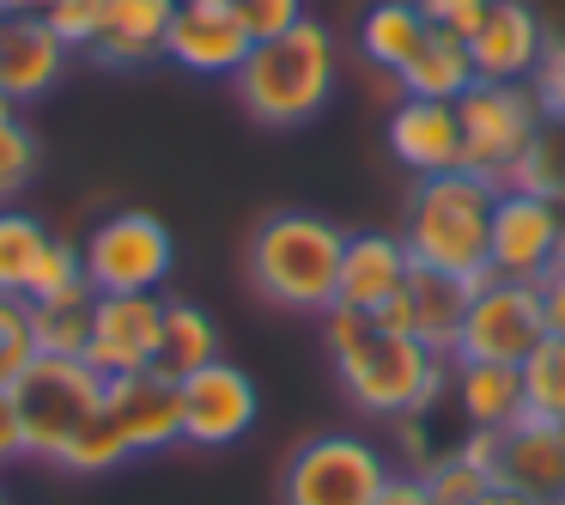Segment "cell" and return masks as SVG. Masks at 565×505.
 I'll use <instances>...</instances> for the list:
<instances>
[{
    "label": "cell",
    "instance_id": "15",
    "mask_svg": "<svg viewBox=\"0 0 565 505\" xmlns=\"http://www.w3.org/2000/svg\"><path fill=\"white\" fill-rule=\"evenodd\" d=\"M104 414L128 439L135 456L171 451L183 444V390L164 371H128V378H104Z\"/></svg>",
    "mask_w": 565,
    "mask_h": 505
},
{
    "label": "cell",
    "instance_id": "21",
    "mask_svg": "<svg viewBox=\"0 0 565 505\" xmlns=\"http://www.w3.org/2000/svg\"><path fill=\"white\" fill-rule=\"evenodd\" d=\"M177 0H104V25L86 55L104 67H147L164 55V31H171Z\"/></svg>",
    "mask_w": 565,
    "mask_h": 505
},
{
    "label": "cell",
    "instance_id": "9",
    "mask_svg": "<svg viewBox=\"0 0 565 505\" xmlns=\"http://www.w3.org/2000/svg\"><path fill=\"white\" fill-rule=\"evenodd\" d=\"M547 341V311H541L535 281H480L468 298L462 335L450 359H480V366H523Z\"/></svg>",
    "mask_w": 565,
    "mask_h": 505
},
{
    "label": "cell",
    "instance_id": "36",
    "mask_svg": "<svg viewBox=\"0 0 565 505\" xmlns=\"http://www.w3.org/2000/svg\"><path fill=\"white\" fill-rule=\"evenodd\" d=\"M419 13H426V25L431 31H450V38H475L480 31V19H487V7L492 0H414Z\"/></svg>",
    "mask_w": 565,
    "mask_h": 505
},
{
    "label": "cell",
    "instance_id": "42",
    "mask_svg": "<svg viewBox=\"0 0 565 505\" xmlns=\"http://www.w3.org/2000/svg\"><path fill=\"white\" fill-rule=\"evenodd\" d=\"M55 0H0V13H50Z\"/></svg>",
    "mask_w": 565,
    "mask_h": 505
},
{
    "label": "cell",
    "instance_id": "2",
    "mask_svg": "<svg viewBox=\"0 0 565 505\" xmlns=\"http://www.w3.org/2000/svg\"><path fill=\"white\" fill-rule=\"evenodd\" d=\"M334 67H341L334 31L317 25V19H298L292 31L262 38L256 50H249V62L232 74V86L262 128H305V123H317L322 104H329Z\"/></svg>",
    "mask_w": 565,
    "mask_h": 505
},
{
    "label": "cell",
    "instance_id": "11",
    "mask_svg": "<svg viewBox=\"0 0 565 505\" xmlns=\"http://www.w3.org/2000/svg\"><path fill=\"white\" fill-rule=\"evenodd\" d=\"M256 38H249L237 0H177L171 31H164V62L201 80H232L249 62Z\"/></svg>",
    "mask_w": 565,
    "mask_h": 505
},
{
    "label": "cell",
    "instance_id": "27",
    "mask_svg": "<svg viewBox=\"0 0 565 505\" xmlns=\"http://www.w3.org/2000/svg\"><path fill=\"white\" fill-rule=\"evenodd\" d=\"M50 225L38 220V213H25V208H0V293H19L25 298V286H31V269H38V256L50 250Z\"/></svg>",
    "mask_w": 565,
    "mask_h": 505
},
{
    "label": "cell",
    "instance_id": "3",
    "mask_svg": "<svg viewBox=\"0 0 565 505\" xmlns=\"http://www.w3.org/2000/svg\"><path fill=\"white\" fill-rule=\"evenodd\" d=\"M499 189L480 171H444V177H419L414 201H407V225L402 244L419 269H444L462 281H487V244H492V208Z\"/></svg>",
    "mask_w": 565,
    "mask_h": 505
},
{
    "label": "cell",
    "instance_id": "23",
    "mask_svg": "<svg viewBox=\"0 0 565 505\" xmlns=\"http://www.w3.org/2000/svg\"><path fill=\"white\" fill-rule=\"evenodd\" d=\"M426 38H431V25L414 0H371L365 19H359V50H365V62L383 67V74H402V67L426 50Z\"/></svg>",
    "mask_w": 565,
    "mask_h": 505
},
{
    "label": "cell",
    "instance_id": "13",
    "mask_svg": "<svg viewBox=\"0 0 565 505\" xmlns=\"http://www.w3.org/2000/svg\"><path fill=\"white\" fill-rule=\"evenodd\" d=\"M177 390H183V444H201V451L237 444L262 414L256 378L244 366H232V359H213V366L189 371Z\"/></svg>",
    "mask_w": 565,
    "mask_h": 505
},
{
    "label": "cell",
    "instance_id": "12",
    "mask_svg": "<svg viewBox=\"0 0 565 505\" xmlns=\"http://www.w3.org/2000/svg\"><path fill=\"white\" fill-rule=\"evenodd\" d=\"M164 341V298L159 293H98L92 311V341L86 366L98 378H128V371H152Z\"/></svg>",
    "mask_w": 565,
    "mask_h": 505
},
{
    "label": "cell",
    "instance_id": "19",
    "mask_svg": "<svg viewBox=\"0 0 565 505\" xmlns=\"http://www.w3.org/2000/svg\"><path fill=\"white\" fill-rule=\"evenodd\" d=\"M390 152L414 177H444L462 171V123L456 104L444 98H402L390 111Z\"/></svg>",
    "mask_w": 565,
    "mask_h": 505
},
{
    "label": "cell",
    "instance_id": "38",
    "mask_svg": "<svg viewBox=\"0 0 565 505\" xmlns=\"http://www.w3.org/2000/svg\"><path fill=\"white\" fill-rule=\"evenodd\" d=\"M25 420H19V402H13V390H0V469H13V463H25Z\"/></svg>",
    "mask_w": 565,
    "mask_h": 505
},
{
    "label": "cell",
    "instance_id": "17",
    "mask_svg": "<svg viewBox=\"0 0 565 505\" xmlns=\"http://www.w3.org/2000/svg\"><path fill=\"white\" fill-rule=\"evenodd\" d=\"M414 274V256L395 232H347L341 250V281H334V305L359 311V317H377L395 293Z\"/></svg>",
    "mask_w": 565,
    "mask_h": 505
},
{
    "label": "cell",
    "instance_id": "43",
    "mask_svg": "<svg viewBox=\"0 0 565 505\" xmlns=\"http://www.w3.org/2000/svg\"><path fill=\"white\" fill-rule=\"evenodd\" d=\"M7 116H19V104L7 98V92H0V123H7Z\"/></svg>",
    "mask_w": 565,
    "mask_h": 505
},
{
    "label": "cell",
    "instance_id": "41",
    "mask_svg": "<svg viewBox=\"0 0 565 505\" xmlns=\"http://www.w3.org/2000/svg\"><path fill=\"white\" fill-rule=\"evenodd\" d=\"M475 505H535V499H529V493H516V487H499V481H492V487L480 493Z\"/></svg>",
    "mask_w": 565,
    "mask_h": 505
},
{
    "label": "cell",
    "instance_id": "24",
    "mask_svg": "<svg viewBox=\"0 0 565 505\" xmlns=\"http://www.w3.org/2000/svg\"><path fill=\"white\" fill-rule=\"evenodd\" d=\"M475 55H468L462 38H450V31H431L426 50L414 55V62L395 74V86H402V98H444L456 104L468 86H475Z\"/></svg>",
    "mask_w": 565,
    "mask_h": 505
},
{
    "label": "cell",
    "instance_id": "25",
    "mask_svg": "<svg viewBox=\"0 0 565 505\" xmlns=\"http://www.w3.org/2000/svg\"><path fill=\"white\" fill-rule=\"evenodd\" d=\"M213 359H225L220 354V323H213L201 305H189V298H164V341H159V366L152 371H164L171 383H183L189 371L213 366Z\"/></svg>",
    "mask_w": 565,
    "mask_h": 505
},
{
    "label": "cell",
    "instance_id": "10",
    "mask_svg": "<svg viewBox=\"0 0 565 505\" xmlns=\"http://www.w3.org/2000/svg\"><path fill=\"white\" fill-rule=\"evenodd\" d=\"M565 256V208L529 189H499L492 208V244L487 274L492 281H541Z\"/></svg>",
    "mask_w": 565,
    "mask_h": 505
},
{
    "label": "cell",
    "instance_id": "5",
    "mask_svg": "<svg viewBox=\"0 0 565 505\" xmlns=\"http://www.w3.org/2000/svg\"><path fill=\"white\" fill-rule=\"evenodd\" d=\"M395 481L390 456L359 432H317L280 469V505H377Z\"/></svg>",
    "mask_w": 565,
    "mask_h": 505
},
{
    "label": "cell",
    "instance_id": "6",
    "mask_svg": "<svg viewBox=\"0 0 565 505\" xmlns=\"http://www.w3.org/2000/svg\"><path fill=\"white\" fill-rule=\"evenodd\" d=\"M456 123H462V171L511 183L516 159L529 152V140L547 116H541L529 80H475L456 98Z\"/></svg>",
    "mask_w": 565,
    "mask_h": 505
},
{
    "label": "cell",
    "instance_id": "35",
    "mask_svg": "<svg viewBox=\"0 0 565 505\" xmlns=\"http://www.w3.org/2000/svg\"><path fill=\"white\" fill-rule=\"evenodd\" d=\"M43 19H50V31L67 50H92V38H98V25H104V0H55Z\"/></svg>",
    "mask_w": 565,
    "mask_h": 505
},
{
    "label": "cell",
    "instance_id": "4",
    "mask_svg": "<svg viewBox=\"0 0 565 505\" xmlns=\"http://www.w3.org/2000/svg\"><path fill=\"white\" fill-rule=\"evenodd\" d=\"M341 250H347V232L322 213H305V208H286V213H268V220L249 232V286H256L268 305L280 311H322L334 305V281H341Z\"/></svg>",
    "mask_w": 565,
    "mask_h": 505
},
{
    "label": "cell",
    "instance_id": "8",
    "mask_svg": "<svg viewBox=\"0 0 565 505\" xmlns=\"http://www.w3.org/2000/svg\"><path fill=\"white\" fill-rule=\"evenodd\" d=\"M92 293H159L177 269V238L159 213L122 208L98 220V232L79 244Z\"/></svg>",
    "mask_w": 565,
    "mask_h": 505
},
{
    "label": "cell",
    "instance_id": "34",
    "mask_svg": "<svg viewBox=\"0 0 565 505\" xmlns=\"http://www.w3.org/2000/svg\"><path fill=\"white\" fill-rule=\"evenodd\" d=\"M535 86V104L547 123H565V31H547V50H541V67L529 74Z\"/></svg>",
    "mask_w": 565,
    "mask_h": 505
},
{
    "label": "cell",
    "instance_id": "37",
    "mask_svg": "<svg viewBox=\"0 0 565 505\" xmlns=\"http://www.w3.org/2000/svg\"><path fill=\"white\" fill-rule=\"evenodd\" d=\"M237 13H244V25H249V38H256V43L292 31L298 19H310L305 0H237Z\"/></svg>",
    "mask_w": 565,
    "mask_h": 505
},
{
    "label": "cell",
    "instance_id": "22",
    "mask_svg": "<svg viewBox=\"0 0 565 505\" xmlns=\"http://www.w3.org/2000/svg\"><path fill=\"white\" fill-rule=\"evenodd\" d=\"M450 390H456V408L475 432H504L529 414L523 408V378L516 366H480V359H450Z\"/></svg>",
    "mask_w": 565,
    "mask_h": 505
},
{
    "label": "cell",
    "instance_id": "7",
    "mask_svg": "<svg viewBox=\"0 0 565 505\" xmlns=\"http://www.w3.org/2000/svg\"><path fill=\"white\" fill-rule=\"evenodd\" d=\"M13 402H19V420H25V451L55 463L67 451V439L104 408V378L86 359L38 354L25 366V378L13 383Z\"/></svg>",
    "mask_w": 565,
    "mask_h": 505
},
{
    "label": "cell",
    "instance_id": "40",
    "mask_svg": "<svg viewBox=\"0 0 565 505\" xmlns=\"http://www.w3.org/2000/svg\"><path fill=\"white\" fill-rule=\"evenodd\" d=\"M377 505H431L426 475H395L390 487H383V499H377Z\"/></svg>",
    "mask_w": 565,
    "mask_h": 505
},
{
    "label": "cell",
    "instance_id": "32",
    "mask_svg": "<svg viewBox=\"0 0 565 505\" xmlns=\"http://www.w3.org/2000/svg\"><path fill=\"white\" fill-rule=\"evenodd\" d=\"M38 165H43V147H38V135H31L19 116H7L0 123V208L19 196V189H31V177H38Z\"/></svg>",
    "mask_w": 565,
    "mask_h": 505
},
{
    "label": "cell",
    "instance_id": "44",
    "mask_svg": "<svg viewBox=\"0 0 565 505\" xmlns=\"http://www.w3.org/2000/svg\"><path fill=\"white\" fill-rule=\"evenodd\" d=\"M0 505H7V487H0Z\"/></svg>",
    "mask_w": 565,
    "mask_h": 505
},
{
    "label": "cell",
    "instance_id": "28",
    "mask_svg": "<svg viewBox=\"0 0 565 505\" xmlns=\"http://www.w3.org/2000/svg\"><path fill=\"white\" fill-rule=\"evenodd\" d=\"M504 189H529V196H547L565 208V123H541L529 152L516 159L511 183Z\"/></svg>",
    "mask_w": 565,
    "mask_h": 505
},
{
    "label": "cell",
    "instance_id": "39",
    "mask_svg": "<svg viewBox=\"0 0 565 505\" xmlns=\"http://www.w3.org/2000/svg\"><path fill=\"white\" fill-rule=\"evenodd\" d=\"M535 286H541V311H547V335H559V341H565V256L553 262Z\"/></svg>",
    "mask_w": 565,
    "mask_h": 505
},
{
    "label": "cell",
    "instance_id": "20",
    "mask_svg": "<svg viewBox=\"0 0 565 505\" xmlns=\"http://www.w3.org/2000/svg\"><path fill=\"white\" fill-rule=\"evenodd\" d=\"M541 50H547V25L529 0H492L480 31L468 38L480 80H529L541 67Z\"/></svg>",
    "mask_w": 565,
    "mask_h": 505
},
{
    "label": "cell",
    "instance_id": "1",
    "mask_svg": "<svg viewBox=\"0 0 565 505\" xmlns=\"http://www.w3.org/2000/svg\"><path fill=\"white\" fill-rule=\"evenodd\" d=\"M322 341H329L334 378L353 396V408H365L377 420L419 414L450 383V354L414 341V335L383 329L377 317H359V311H341V305L322 311Z\"/></svg>",
    "mask_w": 565,
    "mask_h": 505
},
{
    "label": "cell",
    "instance_id": "29",
    "mask_svg": "<svg viewBox=\"0 0 565 505\" xmlns=\"http://www.w3.org/2000/svg\"><path fill=\"white\" fill-rule=\"evenodd\" d=\"M122 463H135V451H128V439L110 427L104 408L67 439V451L55 456V469H67V475H110V469H122Z\"/></svg>",
    "mask_w": 565,
    "mask_h": 505
},
{
    "label": "cell",
    "instance_id": "18",
    "mask_svg": "<svg viewBox=\"0 0 565 505\" xmlns=\"http://www.w3.org/2000/svg\"><path fill=\"white\" fill-rule=\"evenodd\" d=\"M74 50L50 31L43 13H0V92L13 104H31L67 74Z\"/></svg>",
    "mask_w": 565,
    "mask_h": 505
},
{
    "label": "cell",
    "instance_id": "16",
    "mask_svg": "<svg viewBox=\"0 0 565 505\" xmlns=\"http://www.w3.org/2000/svg\"><path fill=\"white\" fill-rule=\"evenodd\" d=\"M492 481L529 493L535 505L565 499V420L523 414L516 427L492 432Z\"/></svg>",
    "mask_w": 565,
    "mask_h": 505
},
{
    "label": "cell",
    "instance_id": "33",
    "mask_svg": "<svg viewBox=\"0 0 565 505\" xmlns=\"http://www.w3.org/2000/svg\"><path fill=\"white\" fill-rule=\"evenodd\" d=\"M74 286H86V256H79V244H67V238H50V250H43L38 269H31L25 305H43V298L74 293Z\"/></svg>",
    "mask_w": 565,
    "mask_h": 505
},
{
    "label": "cell",
    "instance_id": "26",
    "mask_svg": "<svg viewBox=\"0 0 565 505\" xmlns=\"http://www.w3.org/2000/svg\"><path fill=\"white\" fill-rule=\"evenodd\" d=\"M92 311H98V293H92V286H74V293H55V298H43V305H31L38 354L86 359V341H92Z\"/></svg>",
    "mask_w": 565,
    "mask_h": 505
},
{
    "label": "cell",
    "instance_id": "14",
    "mask_svg": "<svg viewBox=\"0 0 565 505\" xmlns=\"http://www.w3.org/2000/svg\"><path fill=\"white\" fill-rule=\"evenodd\" d=\"M480 281H462V274H444V269H419L407 274V286L377 311L383 329L395 335H414V341L438 347V354H456V335H462L468 317V298H475Z\"/></svg>",
    "mask_w": 565,
    "mask_h": 505
},
{
    "label": "cell",
    "instance_id": "31",
    "mask_svg": "<svg viewBox=\"0 0 565 505\" xmlns=\"http://www.w3.org/2000/svg\"><path fill=\"white\" fill-rule=\"evenodd\" d=\"M38 359V329H31V305L19 293H0V390H13L25 366Z\"/></svg>",
    "mask_w": 565,
    "mask_h": 505
},
{
    "label": "cell",
    "instance_id": "30",
    "mask_svg": "<svg viewBox=\"0 0 565 505\" xmlns=\"http://www.w3.org/2000/svg\"><path fill=\"white\" fill-rule=\"evenodd\" d=\"M516 378H523V408L535 420H565V341L559 335H547V341L516 366Z\"/></svg>",
    "mask_w": 565,
    "mask_h": 505
},
{
    "label": "cell",
    "instance_id": "45",
    "mask_svg": "<svg viewBox=\"0 0 565 505\" xmlns=\"http://www.w3.org/2000/svg\"><path fill=\"white\" fill-rule=\"evenodd\" d=\"M559 505H565V499H559Z\"/></svg>",
    "mask_w": 565,
    "mask_h": 505
}]
</instances>
